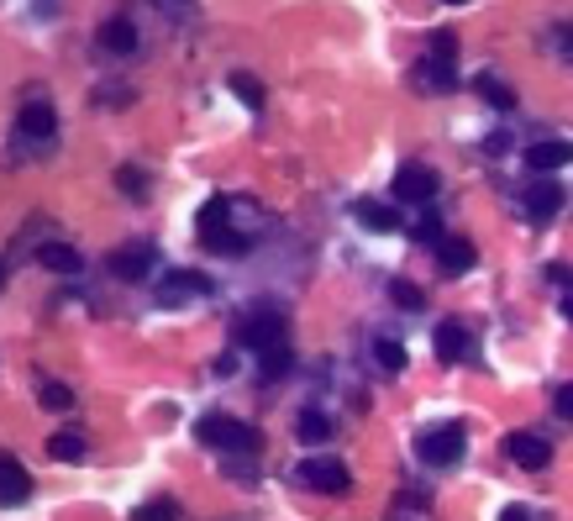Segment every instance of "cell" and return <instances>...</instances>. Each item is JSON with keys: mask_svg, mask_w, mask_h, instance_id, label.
I'll return each instance as SVG.
<instances>
[{"mask_svg": "<svg viewBox=\"0 0 573 521\" xmlns=\"http://www.w3.org/2000/svg\"><path fill=\"white\" fill-rule=\"evenodd\" d=\"M353 216H358L368 232H394V227H400L394 206H384V200H358V206H353Z\"/></svg>", "mask_w": 573, "mask_h": 521, "instance_id": "17", "label": "cell"}, {"mask_svg": "<svg viewBox=\"0 0 573 521\" xmlns=\"http://www.w3.org/2000/svg\"><path fill=\"white\" fill-rule=\"evenodd\" d=\"M394 195H400V200H431V195H437V174H431L426 163H405V169L394 174Z\"/></svg>", "mask_w": 573, "mask_h": 521, "instance_id": "9", "label": "cell"}, {"mask_svg": "<svg viewBox=\"0 0 573 521\" xmlns=\"http://www.w3.org/2000/svg\"><path fill=\"white\" fill-rule=\"evenodd\" d=\"M206 290H211V279L184 269V274H174V279L158 284V306H184V301H195V295H206Z\"/></svg>", "mask_w": 573, "mask_h": 521, "instance_id": "10", "label": "cell"}, {"mask_svg": "<svg viewBox=\"0 0 573 521\" xmlns=\"http://www.w3.org/2000/svg\"><path fill=\"white\" fill-rule=\"evenodd\" d=\"M152 264H158V253H152L148 243H126V247L111 253V264H106V269H111L116 279H148Z\"/></svg>", "mask_w": 573, "mask_h": 521, "instance_id": "7", "label": "cell"}, {"mask_svg": "<svg viewBox=\"0 0 573 521\" xmlns=\"http://www.w3.org/2000/svg\"><path fill=\"white\" fill-rule=\"evenodd\" d=\"M526 211L537 216V221H552V216L563 211V190L552 180H537L531 190H526Z\"/></svg>", "mask_w": 573, "mask_h": 521, "instance_id": "14", "label": "cell"}, {"mask_svg": "<svg viewBox=\"0 0 573 521\" xmlns=\"http://www.w3.org/2000/svg\"><path fill=\"white\" fill-rule=\"evenodd\" d=\"M552 284H563V290H568V295H563V311L573 316V274H568V269H552Z\"/></svg>", "mask_w": 573, "mask_h": 521, "instance_id": "32", "label": "cell"}, {"mask_svg": "<svg viewBox=\"0 0 573 521\" xmlns=\"http://www.w3.org/2000/svg\"><path fill=\"white\" fill-rule=\"evenodd\" d=\"M37 400H42L48 411H69V405H74V390L59 385V379H37Z\"/></svg>", "mask_w": 573, "mask_h": 521, "instance_id": "21", "label": "cell"}, {"mask_svg": "<svg viewBox=\"0 0 573 521\" xmlns=\"http://www.w3.org/2000/svg\"><path fill=\"white\" fill-rule=\"evenodd\" d=\"M37 264H42L48 274H79V269H85V258H79L69 243H42L37 247Z\"/></svg>", "mask_w": 573, "mask_h": 521, "instance_id": "15", "label": "cell"}, {"mask_svg": "<svg viewBox=\"0 0 573 521\" xmlns=\"http://www.w3.org/2000/svg\"><path fill=\"white\" fill-rule=\"evenodd\" d=\"M390 295H394V301H400L405 311H421V290H416V284H405V279H394Z\"/></svg>", "mask_w": 573, "mask_h": 521, "instance_id": "29", "label": "cell"}, {"mask_svg": "<svg viewBox=\"0 0 573 521\" xmlns=\"http://www.w3.org/2000/svg\"><path fill=\"white\" fill-rule=\"evenodd\" d=\"M437 353H442L448 364H457V358L468 353V332H463V321H442V327H437Z\"/></svg>", "mask_w": 573, "mask_h": 521, "instance_id": "18", "label": "cell"}, {"mask_svg": "<svg viewBox=\"0 0 573 521\" xmlns=\"http://www.w3.org/2000/svg\"><path fill=\"white\" fill-rule=\"evenodd\" d=\"M421 463H431V469H448V463H457L463 459V427L457 422H448V427H431V432H421Z\"/></svg>", "mask_w": 573, "mask_h": 521, "instance_id": "3", "label": "cell"}, {"mask_svg": "<svg viewBox=\"0 0 573 521\" xmlns=\"http://www.w3.org/2000/svg\"><path fill=\"white\" fill-rule=\"evenodd\" d=\"M0 290H5V258H0Z\"/></svg>", "mask_w": 573, "mask_h": 521, "instance_id": "35", "label": "cell"}, {"mask_svg": "<svg viewBox=\"0 0 573 521\" xmlns=\"http://www.w3.org/2000/svg\"><path fill=\"white\" fill-rule=\"evenodd\" d=\"M100 48H106V53H137V22L111 16V22L100 27Z\"/></svg>", "mask_w": 573, "mask_h": 521, "instance_id": "16", "label": "cell"}, {"mask_svg": "<svg viewBox=\"0 0 573 521\" xmlns=\"http://www.w3.org/2000/svg\"><path fill=\"white\" fill-rule=\"evenodd\" d=\"M195 437L206 442V448H216V453H253L258 448V432L247 427V422H237V416H200V427H195Z\"/></svg>", "mask_w": 573, "mask_h": 521, "instance_id": "1", "label": "cell"}, {"mask_svg": "<svg viewBox=\"0 0 573 521\" xmlns=\"http://www.w3.org/2000/svg\"><path fill=\"white\" fill-rule=\"evenodd\" d=\"M416 237H421V243H431V247H437V243H442V237H448V232H442V227H437V221L426 216L421 227H416Z\"/></svg>", "mask_w": 573, "mask_h": 521, "instance_id": "31", "label": "cell"}, {"mask_svg": "<svg viewBox=\"0 0 573 521\" xmlns=\"http://www.w3.org/2000/svg\"><path fill=\"white\" fill-rule=\"evenodd\" d=\"M32 500V474L22 459H11V453H0V506H22Z\"/></svg>", "mask_w": 573, "mask_h": 521, "instance_id": "8", "label": "cell"}, {"mask_svg": "<svg viewBox=\"0 0 573 521\" xmlns=\"http://www.w3.org/2000/svg\"><path fill=\"white\" fill-rule=\"evenodd\" d=\"M48 459L79 463L85 459V437H79V432H53V437H48Z\"/></svg>", "mask_w": 573, "mask_h": 521, "instance_id": "19", "label": "cell"}, {"mask_svg": "<svg viewBox=\"0 0 573 521\" xmlns=\"http://www.w3.org/2000/svg\"><path fill=\"white\" fill-rule=\"evenodd\" d=\"M437 53H426L421 59V85H431V90H453L457 85V69H453V32H437V42H431Z\"/></svg>", "mask_w": 573, "mask_h": 521, "instance_id": "4", "label": "cell"}, {"mask_svg": "<svg viewBox=\"0 0 573 521\" xmlns=\"http://www.w3.org/2000/svg\"><path fill=\"white\" fill-rule=\"evenodd\" d=\"M505 453H511L515 469L542 474L547 463H552V442H547V437H537V432H511V437H505Z\"/></svg>", "mask_w": 573, "mask_h": 521, "instance_id": "6", "label": "cell"}, {"mask_svg": "<svg viewBox=\"0 0 573 521\" xmlns=\"http://www.w3.org/2000/svg\"><path fill=\"white\" fill-rule=\"evenodd\" d=\"M552 411L573 422V385H558V395H552Z\"/></svg>", "mask_w": 573, "mask_h": 521, "instance_id": "30", "label": "cell"}, {"mask_svg": "<svg viewBox=\"0 0 573 521\" xmlns=\"http://www.w3.org/2000/svg\"><path fill=\"white\" fill-rule=\"evenodd\" d=\"M448 5H468V0H448Z\"/></svg>", "mask_w": 573, "mask_h": 521, "instance_id": "36", "label": "cell"}, {"mask_svg": "<svg viewBox=\"0 0 573 521\" xmlns=\"http://www.w3.org/2000/svg\"><path fill=\"white\" fill-rule=\"evenodd\" d=\"M200 243L211 247V253H247V237H232V232H206Z\"/></svg>", "mask_w": 573, "mask_h": 521, "instance_id": "26", "label": "cell"}, {"mask_svg": "<svg viewBox=\"0 0 573 521\" xmlns=\"http://www.w3.org/2000/svg\"><path fill=\"white\" fill-rule=\"evenodd\" d=\"M437 258H442V269H448V274H468V269H474V243H468V237H457V232H448V237L437 243Z\"/></svg>", "mask_w": 573, "mask_h": 521, "instance_id": "13", "label": "cell"}, {"mask_svg": "<svg viewBox=\"0 0 573 521\" xmlns=\"http://www.w3.org/2000/svg\"><path fill=\"white\" fill-rule=\"evenodd\" d=\"M16 126H22L27 137H53V132H59V111H53L48 100H27L22 116H16Z\"/></svg>", "mask_w": 573, "mask_h": 521, "instance_id": "12", "label": "cell"}, {"mask_svg": "<svg viewBox=\"0 0 573 521\" xmlns=\"http://www.w3.org/2000/svg\"><path fill=\"white\" fill-rule=\"evenodd\" d=\"M290 374V348H269L263 353V379H284Z\"/></svg>", "mask_w": 573, "mask_h": 521, "instance_id": "27", "label": "cell"}, {"mask_svg": "<svg viewBox=\"0 0 573 521\" xmlns=\"http://www.w3.org/2000/svg\"><path fill=\"white\" fill-rule=\"evenodd\" d=\"M374 358H379V368H384V374H400V368H405V348H400V342H390V338H379V342H374Z\"/></svg>", "mask_w": 573, "mask_h": 521, "instance_id": "24", "label": "cell"}, {"mask_svg": "<svg viewBox=\"0 0 573 521\" xmlns=\"http://www.w3.org/2000/svg\"><path fill=\"white\" fill-rule=\"evenodd\" d=\"M284 332H290V321H284L279 311H253V316L242 321V342H247V348H258V353L284 348Z\"/></svg>", "mask_w": 573, "mask_h": 521, "instance_id": "5", "label": "cell"}, {"mask_svg": "<svg viewBox=\"0 0 573 521\" xmlns=\"http://www.w3.org/2000/svg\"><path fill=\"white\" fill-rule=\"evenodd\" d=\"M295 437H300V442H327V437H332V422H327L321 411H300V416H295Z\"/></svg>", "mask_w": 573, "mask_h": 521, "instance_id": "20", "label": "cell"}, {"mask_svg": "<svg viewBox=\"0 0 573 521\" xmlns=\"http://www.w3.org/2000/svg\"><path fill=\"white\" fill-rule=\"evenodd\" d=\"M132 521H180V511H174V500H148L132 511Z\"/></svg>", "mask_w": 573, "mask_h": 521, "instance_id": "25", "label": "cell"}, {"mask_svg": "<svg viewBox=\"0 0 573 521\" xmlns=\"http://www.w3.org/2000/svg\"><path fill=\"white\" fill-rule=\"evenodd\" d=\"M116 184H121V195H132V200H148V174H143V169L121 163V169H116Z\"/></svg>", "mask_w": 573, "mask_h": 521, "instance_id": "23", "label": "cell"}, {"mask_svg": "<svg viewBox=\"0 0 573 521\" xmlns=\"http://www.w3.org/2000/svg\"><path fill=\"white\" fill-rule=\"evenodd\" d=\"M526 163H531L537 174H558V169H568L573 163V148L547 137V143H531V148H526Z\"/></svg>", "mask_w": 573, "mask_h": 521, "instance_id": "11", "label": "cell"}, {"mask_svg": "<svg viewBox=\"0 0 573 521\" xmlns=\"http://www.w3.org/2000/svg\"><path fill=\"white\" fill-rule=\"evenodd\" d=\"M295 485H305V490H316V495H347L353 490V474H347L342 459H300Z\"/></svg>", "mask_w": 573, "mask_h": 521, "instance_id": "2", "label": "cell"}, {"mask_svg": "<svg viewBox=\"0 0 573 521\" xmlns=\"http://www.w3.org/2000/svg\"><path fill=\"white\" fill-rule=\"evenodd\" d=\"M232 90H237L247 106H263V85H258L253 74H232Z\"/></svg>", "mask_w": 573, "mask_h": 521, "instance_id": "28", "label": "cell"}, {"mask_svg": "<svg viewBox=\"0 0 573 521\" xmlns=\"http://www.w3.org/2000/svg\"><path fill=\"white\" fill-rule=\"evenodd\" d=\"M474 90H479L489 106H500V111H511V106H515V90H505L494 74H479V79H474Z\"/></svg>", "mask_w": 573, "mask_h": 521, "instance_id": "22", "label": "cell"}, {"mask_svg": "<svg viewBox=\"0 0 573 521\" xmlns=\"http://www.w3.org/2000/svg\"><path fill=\"white\" fill-rule=\"evenodd\" d=\"M500 521H531V511H526V506H505V516Z\"/></svg>", "mask_w": 573, "mask_h": 521, "instance_id": "33", "label": "cell"}, {"mask_svg": "<svg viewBox=\"0 0 573 521\" xmlns=\"http://www.w3.org/2000/svg\"><path fill=\"white\" fill-rule=\"evenodd\" d=\"M558 48H563V53H573V27H558Z\"/></svg>", "mask_w": 573, "mask_h": 521, "instance_id": "34", "label": "cell"}]
</instances>
